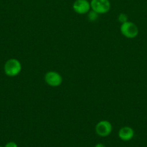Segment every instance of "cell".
<instances>
[{"label": "cell", "instance_id": "1", "mask_svg": "<svg viewBox=\"0 0 147 147\" xmlns=\"http://www.w3.org/2000/svg\"><path fill=\"white\" fill-rule=\"evenodd\" d=\"M22 70L21 63L17 59L11 58L6 61L4 65V73L9 77L18 76Z\"/></svg>", "mask_w": 147, "mask_h": 147}, {"label": "cell", "instance_id": "2", "mask_svg": "<svg viewBox=\"0 0 147 147\" xmlns=\"http://www.w3.org/2000/svg\"><path fill=\"white\" fill-rule=\"evenodd\" d=\"M120 32L124 37L132 39L138 35V29L134 23L127 21L121 24Z\"/></svg>", "mask_w": 147, "mask_h": 147}, {"label": "cell", "instance_id": "3", "mask_svg": "<svg viewBox=\"0 0 147 147\" xmlns=\"http://www.w3.org/2000/svg\"><path fill=\"white\" fill-rule=\"evenodd\" d=\"M91 9L97 14H105L110 9L109 0H91Z\"/></svg>", "mask_w": 147, "mask_h": 147}, {"label": "cell", "instance_id": "4", "mask_svg": "<svg viewBox=\"0 0 147 147\" xmlns=\"http://www.w3.org/2000/svg\"><path fill=\"white\" fill-rule=\"evenodd\" d=\"M112 126L110 121L107 120L100 121L95 126V132L100 137H107L111 134Z\"/></svg>", "mask_w": 147, "mask_h": 147}, {"label": "cell", "instance_id": "5", "mask_svg": "<svg viewBox=\"0 0 147 147\" xmlns=\"http://www.w3.org/2000/svg\"><path fill=\"white\" fill-rule=\"evenodd\" d=\"M45 81L51 87H58L61 85L63 82L62 76L56 71L47 72L45 75Z\"/></svg>", "mask_w": 147, "mask_h": 147}, {"label": "cell", "instance_id": "6", "mask_svg": "<svg viewBox=\"0 0 147 147\" xmlns=\"http://www.w3.org/2000/svg\"><path fill=\"white\" fill-rule=\"evenodd\" d=\"M90 2L87 0H76L73 4V9L79 14H84L90 11Z\"/></svg>", "mask_w": 147, "mask_h": 147}, {"label": "cell", "instance_id": "7", "mask_svg": "<svg viewBox=\"0 0 147 147\" xmlns=\"http://www.w3.org/2000/svg\"><path fill=\"white\" fill-rule=\"evenodd\" d=\"M134 136V131L130 126H123L118 131V137L123 142H128Z\"/></svg>", "mask_w": 147, "mask_h": 147}, {"label": "cell", "instance_id": "8", "mask_svg": "<svg viewBox=\"0 0 147 147\" xmlns=\"http://www.w3.org/2000/svg\"><path fill=\"white\" fill-rule=\"evenodd\" d=\"M98 14L93 10H91L88 12V19L90 22H95L98 19Z\"/></svg>", "mask_w": 147, "mask_h": 147}, {"label": "cell", "instance_id": "9", "mask_svg": "<svg viewBox=\"0 0 147 147\" xmlns=\"http://www.w3.org/2000/svg\"><path fill=\"white\" fill-rule=\"evenodd\" d=\"M118 20L120 22H121L122 24V23H125V22L128 21V17H127V15L125 14L122 13V14H120L118 15Z\"/></svg>", "mask_w": 147, "mask_h": 147}, {"label": "cell", "instance_id": "10", "mask_svg": "<svg viewBox=\"0 0 147 147\" xmlns=\"http://www.w3.org/2000/svg\"><path fill=\"white\" fill-rule=\"evenodd\" d=\"M4 147H18L17 144L14 142H10L5 144Z\"/></svg>", "mask_w": 147, "mask_h": 147}, {"label": "cell", "instance_id": "11", "mask_svg": "<svg viewBox=\"0 0 147 147\" xmlns=\"http://www.w3.org/2000/svg\"><path fill=\"white\" fill-rule=\"evenodd\" d=\"M95 147H106V146H105L103 144L98 143V144H95Z\"/></svg>", "mask_w": 147, "mask_h": 147}, {"label": "cell", "instance_id": "12", "mask_svg": "<svg viewBox=\"0 0 147 147\" xmlns=\"http://www.w3.org/2000/svg\"><path fill=\"white\" fill-rule=\"evenodd\" d=\"M0 147H3V146H0Z\"/></svg>", "mask_w": 147, "mask_h": 147}]
</instances>
